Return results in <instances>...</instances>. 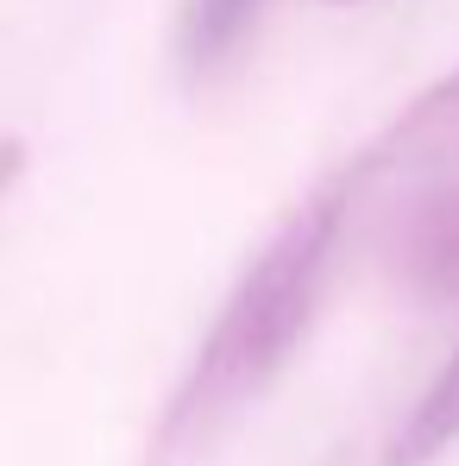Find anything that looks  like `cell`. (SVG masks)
Instances as JSON below:
<instances>
[{"mask_svg": "<svg viewBox=\"0 0 459 466\" xmlns=\"http://www.w3.org/2000/svg\"><path fill=\"white\" fill-rule=\"evenodd\" d=\"M340 221H346V183H327L239 271L233 297L221 303L215 328H208V340L195 347L189 372L176 379L164 416H157L152 441H145V466L215 461V448L245 422V410L277 385V372L290 366L296 340L314 321Z\"/></svg>", "mask_w": 459, "mask_h": 466, "instance_id": "6da1fadb", "label": "cell"}, {"mask_svg": "<svg viewBox=\"0 0 459 466\" xmlns=\"http://www.w3.org/2000/svg\"><path fill=\"white\" fill-rule=\"evenodd\" d=\"M396 265L422 297H434V303L459 297V189L428 196L409 215V228L396 239Z\"/></svg>", "mask_w": 459, "mask_h": 466, "instance_id": "7a4b0ae2", "label": "cell"}, {"mask_svg": "<svg viewBox=\"0 0 459 466\" xmlns=\"http://www.w3.org/2000/svg\"><path fill=\"white\" fill-rule=\"evenodd\" d=\"M441 157H459V70L447 82H434L372 146V170H390V164H441Z\"/></svg>", "mask_w": 459, "mask_h": 466, "instance_id": "3957f363", "label": "cell"}, {"mask_svg": "<svg viewBox=\"0 0 459 466\" xmlns=\"http://www.w3.org/2000/svg\"><path fill=\"white\" fill-rule=\"evenodd\" d=\"M454 441H459V353L441 366V379L422 390V403L403 416V429L384 448V466H434Z\"/></svg>", "mask_w": 459, "mask_h": 466, "instance_id": "277c9868", "label": "cell"}, {"mask_svg": "<svg viewBox=\"0 0 459 466\" xmlns=\"http://www.w3.org/2000/svg\"><path fill=\"white\" fill-rule=\"evenodd\" d=\"M264 0H183V19H176V51L189 70H215L239 51V38L258 25Z\"/></svg>", "mask_w": 459, "mask_h": 466, "instance_id": "5b68a950", "label": "cell"}, {"mask_svg": "<svg viewBox=\"0 0 459 466\" xmlns=\"http://www.w3.org/2000/svg\"><path fill=\"white\" fill-rule=\"evenodd\" d=\"M13 164H19V152H13V146H0V183L13 177Z\"/></svg>", "mask_w": 459, "mask_h": 466, "instance_id": "8992f818", "label": "cell"}]
</instances>
